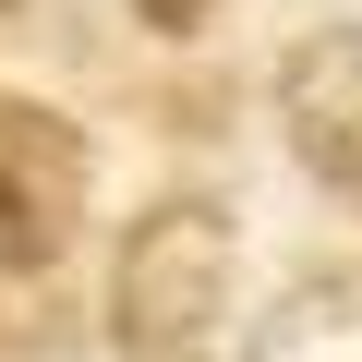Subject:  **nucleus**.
<instances>
[{
    "label": "nucleus",
    "instance_id": "obj_1",
    "mask_svg": "<svg viewBox=\"0 0 362 362\" xmlns=\"http://www.w3.org/2000/svg\"><path fill=\"white\" fill-rule=\"evenodd\" d=\"M218 314H230V206L218 194H157L121 230V266H109L121 362H218Z\"/></svg>",
    "mask_w": 362,
    "mask_h": 362
},
{
    "label": "nucleus",
    "instance_id": "obj_2",
    "mask_svg": "<svg viewBox=\"0 0 362 362\" xmlns=\"http://www.w3.org/2000/svg\"><path fill=\"white\" fill-rule=\"evenodd\" d=\"M85 181H97L85 133H73L61 109H37V97L0 85V266H13V278H37V266L73 254V230H85Z\"/></svg>",
    "mask_w": 362,
    "mask_h": 362
},
{
    "label": "nucleus",
    "instance_id": "obj_3",
    "mask_svg": "<svg viewBox=\"0 0 362 362\" xmlns=\"http://www.w3.org/2000/svg\"><path fill=\"white\" fill-rule=\"evenodd\" d=\"M278 133L314 181L362 194V25H314L278 61Z\"/></svg>",
    "mask_w": 362,
    "mask_h": 362
},
{
    "label": "nucleus",
    "instance_id": "obj_4",
    "mask_svg": "<svg viewBox=\"0 0 362 362\" xmlns=\"http://www.w3.org/2000/svg\"><path fill=\"white\" fill-rule=\"evenodd\" d=\"M242 362H362V266H314V278H290V290L254 314Z\"/></svg>",
    "mask_w": 362,
    "mask_h": 362
},
{
    "label": "nucleus",
    "instance_id": "obj_5",
    "mask_svg": "<svg viewBox=\"0 0 362 362\" xmlns=\"http://www.w3.org/2000/svg\"><path fill=\"white\" fill-rule=\"evenodd\" d=\"M133 13H145V25H157V37H194V25H206V13H218V0H133Z\"/></svg>",
    "mask_w": 362,
    "mask_h": 362
}]
</instances>
